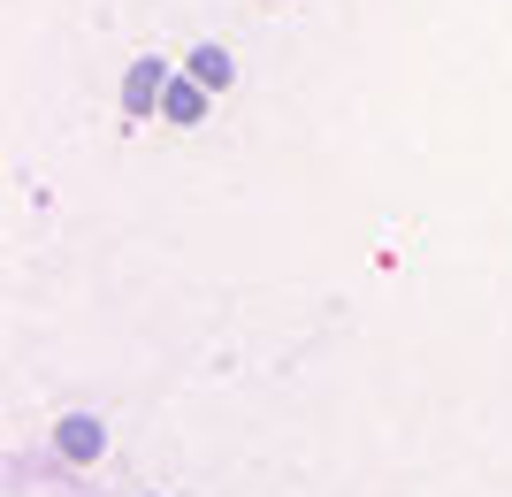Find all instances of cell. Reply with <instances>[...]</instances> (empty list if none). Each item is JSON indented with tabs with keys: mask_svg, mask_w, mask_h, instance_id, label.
<instances>
[{
	"mask_svg": "<svg viewBox=\"0 0 512 497\" xmlns=\"http://www.w3.org/2000/svg\"><path fill=\"white\" fill-rule=\"evenodd\" d=\"M184 69H192V77H199V85H207V92H222V85H230V77H237V62H230V54H222V46H192V62H184Z\"/></svg>",
	"mask_w": 512,
	"mask_h": 497,
	"instance_id": "277c9868",
	"label": "cell"
},
{
	"mask_svg": "<svg viewBox=\"0 0 512 497\" xmlns=\"http://www.w3.org/2000/svg\"><path fill=\"white\" fill-rule=\"evenodd\" d=\"M54 452H62L69 467H92V459L107 452V429H100V421H92V413H69L62 429H54Z\"/></svg>",
	"mask_w": 512,
	"mask_h": 497,
	"instance_id": "7a4b0ae2",
	"label": "cell"
},
{
	"mask_svg": "<svg viewBox=\"0 0 512 497\" xmlns=\"http://www.w3.org/2000/svg\"><path fill=\"white\" fill-rule=\"evenodd\" d=\"M161 92H169V62H161V54L130 62V77H123V115H153V108H161Z\"/></svg>",
	"mask_w": 512,
	"mask_h": 497,
	"instance_id": "6da1fadb",
	"label": "cell"
},
{
	"mask_svg": "<svg viewBox=\"0 0 512 497\" xmlns=\"http://www.w3.org/2000/svg\"><path fill=\"white\" fill-rule=\"evenodd\" d=\"M161 115H169L176 130H192V123H207V85H199L192 69H184V77H169V92H161Z\"/></svg>",
	"mask_w": 512,
	"mask_h": 497,
	"instance_id": "3957f363",
	"label": "cell"
}]
</instances>
